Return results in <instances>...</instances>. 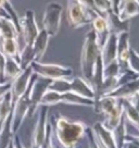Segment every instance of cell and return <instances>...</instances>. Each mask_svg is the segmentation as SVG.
<instances>
[{
    "label": "cell",
    "mask_w": 139,
    "mask_h": 148,
    "mask_svg": "<svg viewBox=\"0 0 139 148\" xmlns=\"http://www.w3.org/2000/svg\"><path fill=\"white\" fill-rule=\"evenodd\" d=\"M130 44H129V32H121L117 34V58L116 60L121 66V72L127 68V61L129 57Z\"/></svg>",
    "instance_id": "4fadbf2b"
},
{
    "label": "cell",
    "mask_w": 139,
    "mask_h": 148,
    "mask_svg": "<svg viewBox=\"0 0 139 148\" xmlns=\"http://www.w3.org/2000/svg\"><path fill=\"white\" fill-rule=\"evenodd\" d=\"M51 124L61 148H76L79 140L85 137L87 129V125L82 121L70 120L62 114L53 116Z\"/></svg>",
    "instance_id": "6da1fadb"
},
{
    "label": "cell",
    "mask_w": 139,
    "mask_h": 148,
    "mask_svg": "<svg viewBox=\"0 0 139 148\" xmlns=\"http://www.w3.org/2000/svg\"><path fill=\"white\" fill-rule=\"evenodd\" d=\"M12 142H13V145H14V147H15V148H26L23 145L22 140H21V138L19 137V135H18V134H14L13 135Z\"/></svg>",
    "instance_id": "60d3db41"
},
{
    "label": "cell",
    "mask_w": 139,
    "mask_h": 148,
    "mask_svg": "<svg viewBox=\"0 0 139 148\" xmlns=\"http://www.w3.org/2000/svg\"><path fill=\"white\" fill-rule=\"evenodd\" d=\"M122 103H123V116L125 118L126 122H129L139 132V112L127 99H122Z\"/></svg>",
    "instance_id": "603a6c76"
},
{
    "label": "cell",
    "mask_w": 139,
    "mask_h": 148,
    "mask_svg": "<svg viewBox=\"0 0 139 148\" xmlns=\"http://www.w3.org/2000/svg\"><path fill=\"white\" fill-rule=\"evenodd\" d=\"M127 68L130 69L132 71L136 72L139 74V53L137 51L130 48L129 50V57H128V61H127Z\"/></svg>",
    "instance_id": "e575fe53"
},
{
    "label": "cell",
    "mask_w": 139,
    "mask_h": 148,
    "mask_svg": "<svg viewBox=\"0 0 139 148\" xmlns=\"http://www.w3.org/2000/svg\"><path fill=\"white\" fill-rule=\"evenodd\" d=\"M85 135L87 136V145H88V148H100L97 143V140H96V138H95V135H93V132L91 127H88V126H87Z\"/></svg>",
    "instance_id": "8d00e7d4"
},
{
    "label": "cell",
    "mask_w": 139,
    "mask_h": 148,
    "mask_svg": "<svg viewBox=\"0 0 139 148\" xmlns=\"http://www.w3.org/2000/svg\"><path fill=\"white\" fill-rule=\"evenodd\" d=\"M67 22L72 28H82L91 23L93 18L77 0H69Z\"/></svg>",
    "instance_id": "52a82bcc"
},
{
    "label": "cell",
    "mask_w": 139,
    "mask_h": 148,
    "mask_svg": "<svg viewBox=\"0 0 139 148\" xmlns=\"http://www.w3.org/2000/svg\"><path fill=\"white\" fill-rule=\"evenodd\" d=\"M0 50L7 57H12L19 61L20 46L16 38H9V39L0 38Z\"/></svg>",
    "instance_id": "44dd1931"
},
{
    "label": "cell",
    "mask_w": 139,
    "mask_h": 148,
    "mask_svg": "<svg viewBox=\"0 0 139 148\" xmlns=\"http://www.w3.org/2000/svg\"><path fill=\"white\" fill-rule=\"evenodd\" d=\"M20 27H21V36H23L24 45H32L39 32L34 11L26 10L23 18H20Z\"/></svg>",
    "instance_id": "30bf717a"
},
{
    "label": "cell",
    "mask_w": 139,
    "mask_h": 148,
    "mask_svg": "<svg viewBox=\"0 0 139 148\" xmlns=\"http://www.w3.org/2000/svg\"><path fill=\"white\" fill-rule=\"evenodd\" d=\"M106 20H107L108 25H109V28H110L111 33L119 34V33L125 32V31L128 32V27H129L128 21H121L119 16H117V14L114 13L113 11L108 14Z\"/></svg>",
    "instance_id": "d4e9b609"
},
{
    "label": "cell",
    "mask_w": 139,
    "mask_h": 148,
    "mask_svg": "<svg viewBox=\"0 0 139 148\" xmlns=\"http://www.w3.org/2000/svg\"><path fill=\"white\" fill-rule=\"evenodd\" d=\"M100 57H101L103 66L111 63L112 61L116 60L117 58V34L110 33L104 45L100 49Z\"/></svg>",
    "instance_id": "5bb4252c"
},
{
    "label": "cell",
    "mask_w": 139,
    "mask_h": 148,
    "mask_svg": "<svg viewBox=\"0 0 139 148\" xmlns=\"http://www.w3.org/2000/svg\"><path fill=\"white\" fill-rule=\"evenodd\" d=\"M116 14L121 21H129L130 18L139 15V1L126 0L124 2H121Z\"/></svg>",
    "instance_id": "2e32d148"
},
{
    "label": "cell",
    "mask_w": 139,
    "mask_h": 148,
    "mask_svg": "<svg viewBox=\"0 0 139 148\" xmlns=\"http://www.w3.org/2000/svg\"><path fill=\"white\" fill-rule=\"evenodd\" d=\"M93 110L97 114L102 116L103 120L101 121L103 125L113 131L119 125L121 119L123 118V103L122 99L103 96L97 101H95Z\"/></svg>",
    "instance_id": "3957f363"
},
{
    "label": "cell",
    "mask_w": 139,
    "mask_h": 148,
    "mask_svg": "<svg viewBox=\"0 0 139 148\" xmlns=\"http://www.w3.org/2000/svg\"><path fill=\"white\" fill-rule=\"evenodd\" d=\"M22 72V69L19 64V61L12 57L5 56V82H12L16 76H19Z\"/></svg>",
    "instance_id": "cb8c5ba5"
},
{
    "label": "cell",
    "mask_w": 139,
    "mask_h": 148,
    "mask_svg": "<svg viewBox=\"0 0 139 148\" xmlns=\"http://www.w3.org/2000/svg\"><path fill=\"white\" fill-rule=\"evenodd\" d=\"M93 31L96 34V38H97V42L100 49L101 47L104 45V42L107 40L108 36L110 35V28L108 25L107 20L102 16H97L93 20Z\"/></svg>",
    "instance_id": "e0dca14e"
},
{
    "label": "cell",
    "mask_w": 139,
    "mask_h": 148,
    "mask_svg": "<svg viewBox=\"0 0 139 148\" xmlns=\"http://www.w3.org/2000/svg\"><path fill=\"white\" fill-rule=\"evenodd\" d=\"M93 3L97 8L99 16L106 18L108 14L113 11V5H112L111 0H93Z\"/></svg>",
    "instance_id": "1f68e13d"
},
{
    "label": "cell",
    "mask_w": 139,
    "mask_h": 148,
    "mask_svg": "<svg viewBox=\"0 0 139 148\" xmlns=\"http://www.w3.org/2000/svg\"><path fill=\"white\" fill-rule=\"evenodd\" d=\"M8 148H15V147H14L13 142H12V140H11V143H10V145H9V146H8Z\"/></svg>",
    "instance_id": "7bdbcfd3"
},
{
    "label": "cell",
    "mask_w": 139,
    "mask_h": 148,
    "mask_svg": "<svg viewBox=\"0 0 139 148\" xmlns=\"http://www.w3.org/2000/svg\"><path fill=\"white\" fill-rule=\"evenodd\" d=\"M40 148H55L53 146V129H52V124L51 122L48 121L47 123V132H46V137Z\"/></svg>",
    "instance_id": "d590c367"
},
{
    "label": "cell",
    "mask_w": 139,
    "mask_h": 148,
    "mask_svg": "<svg viewBox=\"0 0 139 148\" xmlns=\"http://www.w3.org/2000/svg\"><path fill=\"white\" fill-rule=\"evenodd\" d=\"M49 38L50 36L48 35V33L44 28H40L37 36L32 44L34 55H35V61H40L42 57L45 56L47 47H48V42H49Z\"/></svg>",
    "instance_id": "ac0fdd59"
},
{
    "label": "cell",
    "mask_w": 139,
    "mask_h": 148,
    "mask_svg": "<svg viewBox=\"0 0 139 148\" xmlns=\"http://www.w3.org/2000/svg\"><path fill=\"white\" fill-rule=\"evenodd\" d=\"M37 122L34 127L33 132L32 142H31V148H40L42 145L47 132V123H48V108L47 106L39 107Z\"/></svg>",
    "instance_id": "8fae6325"
},
{
    "label": "cell",
    "mask_w": 139,
    "mask_h": 148,
    "mask_svg": "<svg viewBox=\"0 0 139 148\" xmlns=\"http://www.w3.org/2000/svg\"><path fill=\"white\" fill-rule=\"evenodd\" d=\"M0 38H1V36H0Z\"/></svg>",
    "instance_id": "ee69618b"
},
{
    "label": "cell",
    "mask_w": 139,
    "mask_h": 148,
    "mask_svg": "<svg viewBox=\"0 0 139 148\" xmlns=\"http://www.w3.org/2000/svg\"><path fill=\"white\" fill-rule=\"evenodd\" d=\"M112 132H113V136H114V139H115L116 147L123 148V145L125 143V136H126V134H127L126 120H125V118H124V116L121 119L119 125H117Z\"/></svg>",
    "instance_id": "83f0119b"
},
{
    "label": "cell",
    "mask_w": 139,
    "mask_h": 148,
    "mask_svg": "<svg viewBox=\"0 0 139 148\" xmlns=\"http://www.w3.org/2000/svg\"><path fill=\"white\" fill-rule=\"evenodd\" d=\"M138 1H139V0H138Z\"/></svg>",
    "instance_id": "f6af8a7d"
},
{
    "label": "cell",
    "mask_w": 139,
    "mask_h": 148,
    "mask_svg": "<svg viewBox=\"0 0 139 148\" xmlns=\"http://www.w3.org/2000/svg\"><path fill=\"white\" fill-rule=\"evenodd\" d=\"M31 101H29V86L22 97L20 98L12 109V125L11 130L13 134H18L24 120L27 118Z\"/></svg>",
    "instance_id": "ba28073f"
},
{
    "label": "cell",
    "mask_w": 139,
    "mask_h": 148,
    "mask_svg": "<svg viewBox=\"0 0 139 148\" xmlns=\"http://www.w3.org/2000/svg\"><path fill=\"white\" fill-rule=\"evenodd\" d=\"M34 61H35V55H34L32 45H24L19 53V64L22 71L31 66Z\"/></svg>",
    "instance_id": "4316f807"
},
{
    "label": "cell",
    "mask_w": 139,
    "mask_h": 148,
    "mask_svg": "<svg viewBox=\"0 0 139 148\" xmlns=\"http://www.w3.org/2000/svg\"><path fill=\"white\" fill-rule=\"evenodd\" d=\"M33 70L31 66L23 70L19 76H16L15 79L11 82V88H10V95H11V106L13 109L14 105L20 98L23 96L25 92L27 90L31 79L33 75Z\"/></svg>",
    "instance_id": "9c48e42d"
},
{
    "label": "cell",
    "mask_w": 139,
    "mask_h": 148,
    "mask_svg": "<svg viewBox=\"0 0 139 148\" xmlns=\"http://www.w3.org/2000/svg\"><path fill=\"white\" fill-rule=\"evenodd\" d=\"M11 88V82H5V83L0 84V100L3 98L7 92H10Z\"/></svg>",
    "instance_id": "f35d334b"
},
{
    "label": "cell",
    "mask_w": 139,
    "mask_h": 148,
    "mask_svg": "<svg viewBox=\"0 0 139 148\" xmlns=\"http://www.w3.org/2000/svg\"><path fill=\"white\" fill-rule=\"evenodd\" d=\"M60 103V94L50 89H47L46 92L44 94V96L42 97V100L39 102V107L40 106H56Z\"/></svg>",
    "instance_id": "4dcf8cb0"
},
{
    "label": "cell",
    "mask_w": 139,
    "mask_h": 148,
    "mask_svg": "<svg viewBox=\"0 0 139 148\" xmlns=\"http://www.w3.org/2000/svg\"><path fill=\"white\" fill-rule=\"evenodd\" d=\"M91 129L100 148H117L113 136V132L107 129L101 121H97Z\"/></svg>",
    "instance_id": "7c38bea8"
},
{
    "label": "cell",
    "mask_w": 139,
    "mask_h": 148,
    "mask_svg": "<svg viewBox=\"0 0 139 148\" xmlns=\"http://www.w3.org/2000/svg\"><path fill=\"white\" fill-rule=\"evenodd\" d=\"M137 79H139V74H137L134 71H132L130 69L124 70L117 76V87L121 86V85H124L126 83H129V82Z\"/></svg>",
    "instance_id": "836d02e7"
},
{
    "label": "cell",
    "mask_w": 139,
    "mask_h": 148,
    "mask_svg": "<svg viewBox=\"0 0 139 148\" xmlns=\"http://www.w3.org/2000/svg\"><path fill=\"white\" fill-rule=\"evenodd\" d=\"M5 56L2 51L0 50V84L5 83Z\"/></svg>",
    "instance_id": "74e56055"
},
{
    "label": "cell",
    "mask_w": 139,
    "mask_h": 148,
    "mask_svg": "<svg viewBox=\"0 0 139 148\" xmlns=\"http://www.w3.org/2000/svg\"><path fill=\"white\" fill-rule=\"evenodd\" d=\"M11 125H12V111L0 130V148H8L13 138L14 134L12 133Z\"/></svg>",
    "instance_id": "484cf974"
},
{
    "label": "cell",
    "mask_w": 139,
    "mask_h": 148,
    "mask_svg": "<svg viewBox=\"0 0 139 148\" xmlns=\"http://www.w3.org/2000/svg\"><path fill=\"white\" fill-rule=\"evenodd\" d=\"M127 100H128V101L133 105V107H134L135 109L139 112V92H136L134 96H132L130 98H128Z\"/></svg>",
    "instance_id": "ab89813d"
},
{
    "label": "cell",
    "mask_w": 139,
    "mask_h": 148,
    "mask_svg": "<svg viewBox=\"0 0 139 148\" xmlns=\"http://www.w3.org/2000/svg\"><path fill=\"white\" fill-rule=\"evenodd\" d=\"M11 111H12V106H11V95L9 92L0 100V130L5 121L7 120V118L10 116Z\"/></svg>",
    "instance_id": "f1b7e54d"
},
{
    "label": "cell",
    "mask_w": 139,
    "mask_h": 148,
    "mask_svg": "<svg viewBox=\"0 0 139 148\" xmlns=\"http://www.w3.org/2000/svg\"><path fill=\"white\" fill-rule=\"evenodd\" d=\"M0 36L2 39H9V38L19 39L20 34L16 29L15 24L10 18H0Z\"/></svg>",
    "instance_id": "7402d4cb"
},
{
    "label": "cell",
    "mask_w": 139,
    "mask_h": 148,
    "mask_svg": "<svg viewBox=\"0 0 139 148\" xmlns=\"http://www.w3.org/2000/svg\"><path fill=\"white\" fill-rule=\"evenodd\" d=\"M48 89L57 92L59 94H64V92H71V82L69 79H59L51 81Z\"/></svg>",
    "instance_id": "f546056e"
},
{
    "label": "cell",
    "mask_w": 139,
    "mask_h": 148,
    "mask_svg": "<svg viewBox=\"0 0 139 148\" xmlns=\"http://www.w3.org/2000/svg\"><path fill=\"white\" fill-rule=\"evenodd\" d=\"M31 68L33 73L48 79H70L73 75V69L71 66L53 64V63H42L40 61H34Z\"/></svg>",
    "instance_id": "277c9868"
},
{
    "label": "cell",
    "mask_w": 139,
    "mask_h": 148,
    "mask_svg": "<svg viewBox=\"0 0 139 148\" xmlns=\"http://www.w3.org/2000/svg\"><path fill=\"white\" fill-rule=\"evenodd\" d=\"M111 1H112V5H113V12L117 13V7H119L120 0H111Z\"/></svg>",
    "instance_id": "b9f144b4"
},
{
    "label": "cell",
    "mask_w": 139,
    "mask_h": 148,
    "mask_svg": "<svg viewBox=\"0 0 139 148\" xmlns=\"http://www.w3.org/2000/svg\"><path fill=\"white\" fill-rule=\"evenodd\" d=\"M71 82V92L79 95L82 97L89 98V99H93L95 98V92L91 86V84L87 82L85 79L80 77V76H76L70 79Z\"/></svg>",
    "instance_id": "9a60e30c"
},
{
    "label": "cell",
    "mask_w": 139,
    "mask_h": 148,
    "mask_svg": "<svg viewBox=\"0 0 139 148\" xmlns=\"http://www.w3.org/2000/svg\"><path fill=\"white\" fill-rule=\"evenodd\" d=\"M60 103L71 105V106H83L93 108L95 101H93V99L82 97V96L76 95L74 92H64V94H60Z\"/></svg>",
    "instance_id": "ffe728a7"
},
{
    "label": "cell",
    "mask_w": 139,
    "mask_h": 148,
    "mask_svg": "<svg viewBox=\"0 0 139 148\" xmlns=\"http://www.w3.org/2000/svg\"><path fill=\"white\" fill-rule=\"evenodd\" d=\"M138 92H139V79H137L129 82V83H126L124 85H121L119 87H116L108 96L117 98V99H128V98L134 96L135 94Z\"/></svg>",
    "instance_id": "d6986e66"
},
{
    "label": "cell",
    "mask_w": 139,
    "mask_h": 148,
    "mask_svg": "<svg viewBox=\"0 0 139 148\" xmlns=\"http://www.w3.org/2000/svg\"><path fill=\"white\" fill-rule=\"evenodd\" d=\"M100 57V47L97 42L96 34L90 29L85 37L82 56H80V72L83 79L91 83L93 74L96 71L98 59Z\"/></svg>",
    "instance_id": "7a4b0ae2"
},
{
    "label": "cell",
    "mask_w": 139,
    "mask_h": 148,
    "mask_svg": "<svg viewBox=\"0 0 139 148\" xmlns=\"http://www.w3.org/2000/svg\"><path fill=\"white\" fill-rule=\"evenodd\" d=\"M62 11V5L59 2H50L46 5L42 16V28L50 37L56 36L60 31Z\"/></svg>",
    "instance_id": "5b68a950"
},
{
    "label": "cell",
    "mask_w": 139,
    "mask_h": 148,
    "mask_svg": "<svg viewBox=\"0 0 139 148\" xmlns=\"http://www.w3.org/2000/svg\"><path fill=\"white\" fill-rule=\"evenodd\" d=\"M51 79L40 77L36 74H33L31 83H29V110L27 113V118H32L35 112L39 108V102L42 100V97L48 89V86L50 84Z\"/></svg>",
    "instance_id": "8992f818"
},
{
    "label": "cell",
    "mask_w": 139,
    "mask_h": 148,
    "mask_svg": "<svg viewBox=\"0 0 139 148\" xmlns=\"http://www.w3.org/2000/svg\"><path fill=\"white\" fill-rule=\"evenodd\" d=\"M121 73V66L117 60L112 61L111 63L103 66V79L107 77H117Z\"/></svg>",
    "instance_id": "d6a6232c"
}]
</instances>
